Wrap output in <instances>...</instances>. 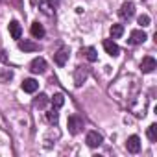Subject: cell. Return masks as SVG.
I'll list each match as a JSON object with an SVG mask.
<instances>
[{
    "label": "cell",
    "instance_id": "obj_1",
    "mask_svg": "<svg viewBox=\"0 0 157 157\" xmlns=\"http://www.w3.org/2000/svg\"><path fill=\"white\" fill-rule=\"evenodd\" d=\"M139 93H140V82H139V78L133 76V74H122L109 87V94L118 104H122L126 107L135 100V96Z\"/></svg>",
    "mask_w": 157,
    "mask_h": 157
},
{
    "label": "cell",
    "instance_id": "obj_2",
    "mask_svg": "<svg viewBox=\"0 0 157 157\" xmlns=\"http://www.w3.org/2000/svg\"><path fill=\"white\" fill-rule=\"evenodd\" d=\"M89 67L87 65H78L76 70H74V85L76 87H82L85 82H87V78H89Z\"/></svg>",
    "mask_w": 157,
    "mask_h": 157
},
{
    "label": "cell",
    "instance_id": "obj_3",
    "mask_svg": "<svg viewBox=\"0 0 157 157\" xmlns=\"http://www.w3.org/2000/svg\"><path fill=\"white\" fill-rule=\"evenodd\" d=\"M59 8V0H39V10L46 17H54Z\"/></svg>",
    "mask_w": 157,
    "mask_h": 157
},
{
    "label": "cell",
    "instance_id": "obj_4",
    "mask_svg": "<svg viewBox=\"0 0 157 157\" xmlns=\"http://www.w3.org/2000/svg\"><path fill=\"white\" fill-rule=\"evenodd\" d=\"M67 128H68V133L70 135L82 133V129H83V118L78 117V115H70L68 120H67Z\"/></svg>",
    "mask_w": 157,
    "mask_h": 157
},
{
    "label": "cell",
    "instance_id": "obj_5",
    "mask_svg": "<svg viewBox=\"0 0 157 157\" xmlns=\"http://www.w3.org/2000/svg\"><path fill=\"white\" fill-rule=\"evenodd\" d=\"M133 15H135V4L133 2H124L118 10V17L122 21H131Z\"/></svg>",
    "mask_w": 157,
    "mask_h": 157
},
{
    "label": "cell",
    "instance_id": "obj_6",
    "mask_svg": "<svg viewBox=\"0 0 157 157\" xmlns=\"http://www.w3.org/2000/svg\"><path fill=\"white\" fill-rule=\"evenodd\" d=\"M85 142H87V146L89 148H98L102 142H104V135L100 133V131H89L87 135H85Z\"/></svg>",
    "mask_w": 157,
    "mask_h": 157
},
{
    "label": "cell",
    "instance_id": "obj_7",
    "mask_svg": "<svg viewBox=\"0 0 157 157\" xmlns=\"http://www.w3.org/2000/svg\"><path fill=\"white\" fill-rule=\"evenodd\" d=\"M68 56H70V50H68V46H59V50L54 54V61H56V65H59V67H65V63L68 61Z\"/></svg>",
    "mask_w": 157,
    "mask_h": 157
},
{
    "label": "cell",
    "instance_id": "obj_8",
    "mask_svg": "<svg viewBox=\"0 0 157 157\" xmlns=\"http://www.w3.org/2000/svg\"><path fill=\"white\" fill-rule=\"evenodd\" d=\"M155 68H157V61H155L151 56L142 57V61H140V70H142L144 74H150V72H153Z\"/></svg>",
    "mask_w": 157,
    "mask_h": 157
},
{
    "label": "cell",
    "instance_id": "obj_9",
    "mask_svg": "<svg viewBox=\"0 0 157 157\" xmlns=\"http://www.w3.org/2000/svg\"><path fill=\"white\" fill-rule=\"evenodd\" d=\"M146 39H148V35H146L142 30H133V32L129 33V39H128V43L135 46V44H142Z\"/></svg>",
    "mask_w": 157,
    "mask_h": 157
},
{
    "label": "cell",
    "instance_id": "obj_10",
    "mask_svg": "<svg viewBox=\"0 0 157 157\" xmlns=\"http://www.w3.org/2000/svg\"><path fill=\"white\" fill-rule=\"evenodd\" d=\"M30 70H32L33 74H43V72H46V61H44V57H35V59L30 63Z\"/></svg>",
    "mask_w": 157,
    "mask_h": 157
},
{
    "label": "cell",
    "instance_id": "obj_11",
    "mask_svg": "<svg viewBox=\"0 0 157 157\" xmlns=\"http://www.w3.org/2000/svg\"><path fill=\"white\" fill-rule=\"evenodd\" d=\"M126 150H128L129 153H139V151H140V139H139L137 135L128 137V140H126Z\"/></svg>",
    "mask_w": 157,
    "mask_h": 157
},
{
    "label": "cell",
    "instance_id": "obj_12",
    "mask_svg": "<svg viewBox=\"0 0 157 157\" xmlns=\"http://www.w3.org/2000/svg\"><path fill=\"white\" fill-rule=\"evenodd\" d=\"M104 50H105L111 57H117V56L120 54V48H118V44H117L113 39H105V41H104Z\"/></svg>",
    "mask_w": 157,
    "mask_h": 157
},
{
    "label": "cell",
    "instance_id": "obj_13",
    "mask_svg": "<svg viewBox=\"0 0 157 157\" xmlns=\"http://www.w3.org/2000/svg\"><path fill=\"white\" fill-rule=\"evenodd\" d=\"M21 87H22V91H24V93L33 94V93L39 89V83L33 80V78H28V80H24V82H22V85H21Z\"/></svg>",
    "mask_w": 157,
    "mask_h": 157
},
{
    "label": "cell",
    "instance_id": "obj_14",
    "mask_svg": "<svg viewBox=\"0 0 157 157\" xmlns=\"http://www.w3.org/2000/svg\"><path fill=\"white\" fill-rule=\"evenodd\" d=\"M19 48H21L22 52H37V50H41V46H39L37 43H32V41H28V39H24V41L19 39Z\"/></svg>",
    "mask_w": 157,
    "mask_h": 157
},
{
    "label": "cell",
    "instance_id": "obj_15",
    "mask_svg": "<svg viewBox=\"0 0 157 157\" xmlns=\"http://www.w3.org/2000/svg\"><path fill=\"white\" fill-rule=\"evenodd\" d=\"M8 30H10V33H11V37L13 39H21L22 37V28H21V24L17 22V21H11L10 22V26H8Z\"/></svg>",
    "mask_w": 157,
    "mask_h": 157
},
{
    "label": "cell",
    "instance_id": "obj_16",
    "mask_svg": "<svg viewBox=\"0 0 157 157\" xmlns=\"http://www.w3.org/2000/svg\"><path fill=\"white\" fill-rule=\"evenodd\" d=\"M80 54H82L87 61H91V63H94V61L98 59V54H96V50H94L93 46H85V48H82Z\"/></svg>",
    "mask_w": 157,
    "mask_h": 157
},
{
    "label": "cell",
    "instance_id": "obj_17",
    "mask_svg": "<svg viewBox=\"0 0 157 157\" xmlns=\"http://www.w3.org/2000/svg\"><path fill=\"white\" fill-rule=\"evenodd\" d=\"M48 102H50V98H48L46 94L41 93L39 96H35V100H33V107H35V109H46Z\"/></svg>",
    "mask_w": 157,
    "mask_h": 157
},
{
    "label": "cell",
    "instance_id": "obj_18",
    "mask_svg": "<svg viewBox=\"0 0 157 157\" xmlns=\"http://www.w3.org/2000/svg\"><path fill=\"white\" fill-rule=\"evenodd\" d=\"M50 104H52L54 109H59V107L65 104V94H63V93H56V94L50 98Z\"/></svg>",
    "mask_w": 157,
    "mask_h": 157
},
{
    "label": "cell",
    "instance_id": "obj_19",
    "mask_svg": "<svg viewBox=\"0 0 157 157\" xmlns=\"http://www.w3.org/2000/svg\"><path fill=\"white\" fill-rule=\"evenodd\" d=\"M44 118H46V122L50 124V126H57V118H59V113H57V109H50V111H46V115H44Z\"/></svg>",
    "mask_w": 157,
    "mask_h": 157
},
{
    "label": "cell",
    "instance_id": "obj_20",
    "mask_svg": "<svg viewBox=\"0 0 157 157\" xmlns=\"http://www.w3.org/2000/svg\"><path fill=\"white\" fill-rule=\"evenodd\" d=\"M44 28H43V24H39V22H33L32 24V35L35 37V39H41V37H44Z\"/></svg>",
    "mask_w": 157,
    "mask_h": 157
},
{
    "label": "cell",
    "instance_id": "obj_21",
    "mask_svg": "<svg viewBox=\"0 0 157 157\" xmlns=\"http://www.w3.org/2000/svg\"><path fill=\"white\" fill-rule=\"evenodd\" d=\"M109 33H111V39H120L124 33V24H113Z\"/></svg>",
    "mask_w": 157,
    "mask_h": 157
},
{
    "label": "cell",
    "instance_id": "obj_22",
    "mask_svg": "<svg viewBox=\"0 0 157 157\" xmlns=\"http://www.w3.org/2000/svg\"><path fill=\"white\" fill-rule=\"evenodd\" d=\"M0 78H2V82H11L13 80V70L11 68H0Z\"/></svg>",
    "mask_w": 157,
    "mask_h": 157
},
{
    "label": "cell",
    "instance_id": "obj_23",
    "mask_svg": "<svg viewBox=\"0 0 157 157\" xmlns=\"http://www.w3.org/2000/svg\"><path fill=\"white\" fill-rule=\"evenodd\" d=\"M148 139L151 142H157V124H150L148 126Z\"/></svg>",
    "mask_w": 157,
    "mask_h": 157
},
{
    "label": "cell",
    "instance_id": "obj_24",
    "mask_svg": "<svg viewBox=\"0 0 157 157\" xmlns=\"http://www.w3.org/2000/svg\"><path fill=\"white\" fill-rule=\"evenodd\" d=\"M150 22H151V19H150L148 15H140V17H139V24H140L142 28H146V26H150Z\"/></svg>",
    "mask_w": 157,
    "mask_h": 157
},
{
    "label": "cell",
    "instance_id": "obj_25",
    "mask_svg": "<svg viewBox=\"0 0 157 157\" xmlns=\"http://www.w3.org/2000/svg\"><path fill=\"white\" fill-rule=\"evenodd\" d=\"M6 4H10V6H15V8H21V2L22 0H4Z\"/></svg>",
    "mask_w": 157,
    "mask_h": 157
},
{
    "label": "cell",
    "instance_id": "obj_26",
    "mask_svg": "<svg viewBox=\"0 0 157 157\" xmlns=\"http://www.w3.org/2000/svg\"><path fill=\"white\" fill-rule=\"evenodd\" d=\"M144 2H146V0H144Z\"/></svg>",
    "mask_w": 157,
    "mask_h": 157
}]
</instances>
